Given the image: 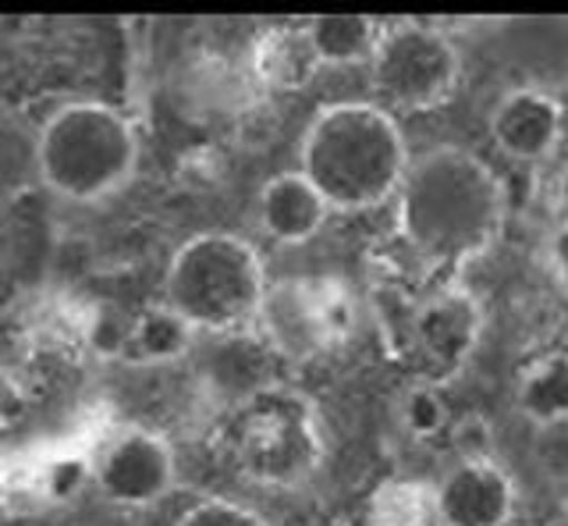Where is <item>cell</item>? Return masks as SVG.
<instances>
[{
    "mask_svg": "<svg viewBox=\"0 0 568 526\" xmlns=\"http://www.w3.org/2000/svg\"><path fill=\"white\" fill-rule=\"evenodd\" d=\"M565 132V111L561 103L544 93L523 85L497 100V108L490 114V135L511 161H547L558 150Z\"/></svg>",
    "mask_w": 568,
    "mask_h": 526,
    "instance_id": "cell-11",
    "label": "cell"
},
{
    "mask_svg": "<svg viewBox=\"0 0 568 526\" xmlns=\"http://www.w3.org/2000/svg\"><path fill=\"white\" fill-rule=\"evenodd\" d=\"M484 335V310L462 289L430 295L413 317V345L426 371V384L455 377L476 353Z\"/></svg>",
    "mask_w": 568,
    "mask_h": 526,
    "instance_id": "cell-9",
    "label": "cell"
},
{
    "mask_svg": "<svg viewBox=\"0 0 568 526\" xmlns=\"http://www.w3.org/2000/svg\"><path fill=\"white\" fill-rule=\"evenodd\" d=\"M302 174L331 210H369L398 192L408 150L377 103H327L302 135Z\"/></svg>",
    "mask_w": 568,
    "mask_h": 526,
    "instance_id": "cell-2",
    "label": "cell"
},
{
    "mask_svg": "<svg viewBox=\"0 0 568 526\" xmlns=\"http://www.w3.org/2000/svg\"><path fill=\"white\" fill-rule=\"evenodd\" d=\"M515 513V484L494 459H462L434 487L440 526H505Z\"/></svg>",
    "mask_w": 568,
    "mask_h": 526,
    "instance_id": "cell-10",
    "label": "cell"
},
{
    "mask_svg": "<svg viewBox=\"0 0 568 526\" xmlns=\"http://www.w3.org/2000/svg\"><path fill=\"white\" fill-rule=\"evenodd\" d=\"M227 442L239 469L263 487H295L324 459V431L313 402L284 384H266L239 402Z\"/></svg>",
    "mask_w": 568,
    "mask_h": 526,
    "instance_id": "cell-5",
    "label": "cell"
},
{
    "mask_svg": "<svg viewBox=\"0 0 568 526\" xmlns=\"http://www.w3.org/2000/svg\"><path fill=\"white\" fill-rule=\"evenodd\" d=\"M327 203L324 196L306 182L302 171H284L274 174L271 182H263L260 200H256V218L260 227L281 245H302L310 242L327 221Z\"/></svg>",
    "mask_w": 568,
    "mask_h": 526,
    "instance_id": "cell-12",
    "label": "cell"
},
{
    "mask_svg": "<svg viewBox=\"0 0 568 526\" xmlns=\"http://www.w3.org/2000/svg\"><path fill=\"white\" fill-rule=\"evenodd\" d=\"M369 79L390 108L434 111L455 93L462 54L437 26L398 22L381 29L369 58Z\"/></svg>",
    "mask_w": 568,
    "mask_h": 526,
    "instance_id": "cell-7",
    "label": "cell"
},
{
    "mask_svg": "<svg viewBox=\"0 0 568 526\" xmlns=\"http://www.w3.org/2000/svg\"><path fill=\"white\" fill-rule=\"evenodd\" d=\"M547 263H550V274L558 277V285L568 292V224H558L555 232L547 235Z\"/></svg>",
    "mask_w": 568,
    "mask_h": 526,
    "instance_id": "cell-23",
    "label": "cell"
},
{
    "mask_svg": "<svg viewBox=\"0 0 568 526\" xmlns=\"http://www.w3.org/2000/svg\"><path fill=\"white\" fill-rule=\"evenodd\" d=\"M452 445L462 452V459H490V452H494L490 419L479 413L452 419Z\"/></svg>",
    "mask_w": 568,
    "mask_h": 526,
    "instance_id": "cell-21",
    "label": "cell"
},
{
    "mask_svg": "<svg viewBox=\"0 0 568 526\" xmlns=\"http://www.w3.org/2000/svg\"><path fill=\"white\" fill-rule=\"evenodd\" d=\"M266 292L260 253L239 235L203 232L178 245L164 277V306L192 331L235 335L256 324Z\"/></svg>",
    "mask_w": 568,
    "mask_h": 526,
    "instance_id": "cell-4",
    "label": "cell"
},
{
    "mask_svg": "<svg viewBox=\"0 0 568 526\" xmlns=\"http://www.w3.org/2000/svg\"><path fill=\"white\" fill-rule=\"evenodd\" d=\"M93 481L100 495L124 508H142L160 502L174 484L171 442L156 431L129 427L111 437L93 463Z\"/></svg>",
    "mask_w": 568,
    "mask_h": 526,
    "instance_id": "cell-8",
    "label": "cell"
},
{
    "mask_svg": "<svg viewBox=\"0 0 568 526\" xmlns=\"http://www.w3.org/2000/svg\"><path fill=\"white\" fill-rule=\"evenodd\" d=\"M505 224L501 179L458 146H437L408 161L398 185V232L413 250L444 267L487 253Z\"/></svg>",
    "mask_w": 568,
    "mask_h": 526,
    "instance_id": "cell-1",
    "label": "cell"
},
{
    "mask_svg": "<svg viewBox=\"0 0 568 526\" xmlns=\"http://www.w3.org/2000/svg\"><path fill=\"white\" fill-rule=\"evenodd\" d=\"M398 416H402V427L413 437H437L440 431L452 427L448 402L437 392V384H426V381L402 395Z\"/></svg>",
    "mask_w": 568,
    "mask_h": 526,
    "instance_id": "cell-18",
    "label": "cell"
},
{
    "mask_svg": "<svg viewBox=\"0 0 568 526\" xmlns=\"http://www.w3.org/2000/svg\"><path fill=\"white\" fill-rule=\"evenodd\" d=\"M139 139L132 121L111 103L79 100L47 118L36 139V171L58 196L97 203L132 179Z\"/></svg>",
    "mask_w": 568,
    "mask_h": 526,
    "instance_id": "cell-3",
    "label": "cell"
},
{
    "mask_svg": "<svg viewBox=\"0 0 568 526\" xmlns=\"http://www.w3.org/2000/svg\"><path fill=\"white\" fill-rule=\"evenodd\" d=\"M434 490L413 481L387 484L373 502V526H430Z\"/></svg>",
    "mask_w": 568,
    "mask_h": 526,
    "instance_id": "cell-17",
    "label": "cell"
},
{
    "mask_svg": "<svg viewBox=\"0 0 568 526\" xmlns=\"http://www.w3.org/2000/svg\"><path fill=\"white\" fill-rule=\"evenodd\" d=\"M129 331H132L129 317H121V313H114L111 306H103V310H97L93 327H89V342H93L97 353L121 360L124 342H129Z\"/></svg>",
    "mask_w": 568,
    "mask_h": 526,
    "instance_id": "cell-22",
    "label": "cell"
},
{
    "mask_svg": "<svg viewBox=\"0 0 568 526\" xmlns=\"http://www.w3.org/2000/svg\"><path fill=\"white\" fill-rule=\"evenodd\" d=\"M316 68L320 64L302 26H277L263 32L253 47V72L263 85H274V90H298L313 79Z\"/></svg>",
    "mask_w": 568,
    "mask_h": 526,
    "instance_id": "cell-13",
    "label": "cell"
},
{
    "mask_svg": "<svg viewBox=\"0 0 568 526\" xmlns=\"http://www.w3.org/2000/svg\"><path fill=\"white\" fill-rule=\"evenodd\" d=\"M195 331L178 317L171 306H150L142 310L139 317H132L129 342H124L121 360L129 363H174L182 360L192 348Z\"/></svg>",
    "mask_w": 568,
    "mask_h": 526,
    "instance_id": "cell-15",
    "label": "cell"
},
{
    "mask_svg": "<svg viewBox=\"0 0 568 526\" xmlns=\"http://www.w3.org/2000/svg\"><path fill=\"white\" fill-rule=\"evenodd\" d=\"M547 526H568V508H565V513H558L555 519H550Z\"/></svg>",
    "mask_w": 568,
    "mask_h": 526,
    "instance_id": "cell-25",
    "label": "cell"
},
{
    "mask_svg": "<svg viewBox=\"0 0 568 526\" xmlns=\"http://www.w3.org/2000/svg\"><path fill=\"white\" fill-rule=\"evenodd\" d=\"M558 210H561V224H568V174L561 179V189H558Z\"/></svg>",
    "mask_w": 568,
    "mask_h": 526,
    "instance_id": "cell-24",
    "label": "cell"
},
{
    "mask_svg": "<svg viewBox=\"0 0 568 526\" xmlns=\"http://www.w3.org/2000/svg\"><path fill=\"white\" fill-rule=\"evenodd\" d=\"M515 406L532 424H547V419L568 416V356L550 353L537 360L519 377L515 388Z\"/></svg>",
    "mask_w": 568,
    "mask_h": 526,
    "instance_id": "cell-16",
    "label": "cell"
},
{
    "mask_svg": "<svg viewBox=\"0 0 568 526\" xmlns=\"http://www.w3.org/2000/svg\"><path fill=\"white\" fill-rule=\"evenodd\" d=\"M256 327L274 356L313 360L352 335L355 300L337 277H281L263 292Z\"/></svg>",
    "mask_w": 568,
    "mask_h": 526,
    "instance_id": "cell-6",
    "label": "cell"
},
{
    "mask_svg": "<svg viewBox=\"0 0 568 526\" xmlns=\"http://www.w3.org/2000/svg\"><path fill=\"white\" fill-rule=\"evenodd\" d=\"M174 526H266V523L253 513V508H245L239 502L206 498L200 505H192Z\"/></svg>",
    "mask_w": 568,
    "mask_h": 526,
    "instance_id": "cell-20",
    "label": "cell"
},
{
    "mask_svg": "<svg viewBox=\"0 0 568 526\" xmlns=\"http://www.w3.org/2000/svg\"><path fill=\"white\" fill-rule=\"evenodd\" d=\"M529 455L550 484H568V416L532 424Z\"/></svg>",
    "mask_w": 568,
    "mask_h": 526,
    "instance_id": "cell-19",
    "label": "cell"
},
{
    "mask_svg": "<svg viewBox=\"0 0 568 526\" xmlns=\"http://www.w3.org/2000/svg\"><path fill=\"white\" fill-rule=\"evenodd\" d=\"M302 29H306L316 64H331V68L369 61L381 37L377 22L366 19V14H316Z\"/></svg>",
    "mask_w": 568,
    "mask_h": 526,
    "instance_id": "cell-14",
    "label": "cell"
}]
</instances>
